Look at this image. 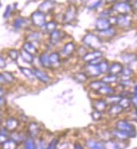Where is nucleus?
<instances>
[{
    "label": "nucleus",
    "mask_w": 137,
    "mask_h": 149,
    "mask_svg": "<svg viewBox=\"0 0 137 149\" xmlns=\"http://www.w3.org/2000/svg\"><path fill=\"white\" fill-rule=\"evenodd\" d=\"M124 66V65L121 62H119V61L112 62L111 64H110V67H109L108 74L119 76L120 74H121V72H122V70H123Z\"/></svg>",
    "instance_id": "18"
},
{
    "label": "nucleus",
    "mask_w": 137,
    "mask_h": 149,
    "mask_svg": "<svg viewBox=\"0 0 137 149\" xmlns=\"http://www.w3.org/2000/svg\"><path fill=\"white\" fill-rule=\"evenodd\" d=\"M43 33L41 31H31L30 32L29 34L26 35L25 37V41H30V42H32V43H40L42 40V35Z\"/></svg>",
    "instance_id": "28"
},
{
    "label": "nucleus",
    "mask_w": 137,
    "mask_h": 149,
    "mask_svg": "<svg viewBox=\"0 0 137 149\" xmlns=\"http://www.w3.org/2000/svg\"><path fill=\"white\" fill-rule=\"evenodd\" d=\"M56 3L54 0H45L41 3L38 7V10L46 14H50L55 8Z\"/></svg>",
    "instance_id": "15"
},
{
    "label": "nucleus",
    "mask_w": 137,
    "mask_h": 149,
    "mask_svg": "<svg viewBox=\"0 0 137 149\" xmlns=\"http://www.w3.org/2000/svg\"><path fill=\"white\" fill-rule=\"evenodd\" d=\"M103 0H97L95 2H93L91 5H89V8L90 10H95L103 4Z\"/></svg>",
    "instance_id": "47"
},
{
    "label": "nucleus",
    "mask_w": 137,
    "mask_h": 149,
    "mask_svg": "<svg viewBox=\"0 0 137 149\" xmlns=\"http://www.w3.org/2000/svg\"><path fill=\"white\" fill-rule=\"evenodd\" d=\"M115 128L126 132L130 138L132 137H136V127L127 120L124 119H120L115 123Z\"/></svg>",
    "instance_id": "3"
},
{
    "label": "nucleus",
    "mask_w": 137,
    "mask_h": 149,
    "mask_svg": "<svg viewBox=\"0 0 137 149\" xmlns=\"http://www.w3.org/2000/svg\"><path fill=\"white\" fill-rule=\"evenodd\" d=\"M85 146L88 149H105L104 142L103 141H98L93 138H89L85 142Z\"/></svg>",
    "instance_id": "24"
},
{
    "label": "nucleus",
    "mask_w": 137,
    "mask_h": 149,
    "mask_svg": "<svg viewBox=\"0 0 137 149\" xmlns=\"http://www.w3.org/2000/svg\"><path fill=\"white\" fill-rule=\"evenodd\" d=\"M41 128L40 127V125L35 122H31L29 123L27 127V135L28 136L31 138H38L39 135L41 133Z\"/></svg>",
    "instance_id": "14"
},
{
    "label": "nucleus",
    "mask_w": 137,
    "mask_h": 149,
    "mask_svg": "<svg viewBox=\"0 0 137 149\" xmlns=\"http://www.w3.org/2000/svg\"><path fill=\"white\" fill-rule=\"evenodd\" d=\"M1 74H2L4 81H5L6 85H12L16 81V78H15L14 74L12 72H10V71H6L5 70V71L1 72Z\"/></svg>",
    "instance_id": "37"
},
{
    "label": "nucleus",
    "mask_w": 137,
    "mask_h": 149,
    "mask_svg": "<svg viewBox=\"0 0 137 149\" xmlns=\"http://www.w3.org/2000/svg\"><path fill=\"white\" fill-rule=\"evenodd\" d=\"M28 137L27 133L21 132V131H14L9 132V138L14 140V142H17L18 144L20 143H24V142L26 140V138Z\"/></svg>",
    "instance_id": "16"
},
{
    "label": "nucleus",
    "mask_w": 137,
    "mask_h": 149,
    "mask_svg": "<svg viewBox=\"0 0 137 149\" xmlns=\"http://www.w3.org/2000/svg\"><path fill=\"white\" fill-rule=\"evenodd\" d=\"M5 95V90L4 88V86H0V97H4Z\"/></svg>",
    "instance_id": "54"
},
{
    "label": "nucleus",
    "mask_w": 137,
    "mask_h": 149,
    "mask_svg": "<svg viewBox=\"0 0 137 149\" xmlns=\"http://www.w3.org/2000/svg\"><path fill=\"white\" fill-rule=\"evenodd\" d=\"M115 15H127L133 12V5L129 1H118L110 8Z\"/></svg>",
    "instance_id": "2"
},
{
    "label": "nucleus",
    "mask_w": 137,
    "mask_h": 149,
    "mask_svg": "<svg viewBox=\"0 0 137 149\" xmlns=\"http://www.w3.org/2000/svg\"><path fill=\"white\" fill-rule=\"evenodd\" d=\"M103 53L100 49L97 50H90L88 51L86 54L83 55L82 60L85 64H94L98 65L99 61L103 59Z\"/></svg>",
    "instance_id": "4"
},
{
    "label": "nucleus",
    "mask_w": 137,
    "mask_h": 149,
    "mask_svg": "<svg viewBox=\"0 0 137 149\" xmlns=\"http://www.w3.org/2000/svg\"><path fill=\"white\" fill-rule=\"evenodd\" d=\"M59 140L58 138H52L46 146V149H59Z\"/></svg>",
    "instance_id": "45"
},
{
    "label": "nucleus",
    "mask_w": 137,
    "mask_h": 149,
    "mask_svg": "<svg viewBox=\"0 0 137 149\" xmlns=\"http://www.w3.org/2000/svg\"><path fill=\"white\" fill-rule=\"evenodd\" d=\"M23 144L24 146L22 149H36V142L34 138H31L30 136H28Z\"/></svg>",
    "instance_id": "42"
},
{
    "label": "nucleus",
    "mask_w": 137,
    "mask_h": 149,
    "mask_svg": "<svg viewBox=\"0 0 137 149\" xmlns=\"http://www.w3.org/2000/svg\"><path fill=\"white\" fill-rule=\"evenodd\" d=\"M77 8L74 5H69L68 7L66 8L63 17H62V21L65 24H71L73 23L77 19Z\"/></svg>",
    "instance_id": "8"
},
{
    "label": "nucleus",
    "mask_w": 137,
    "mask_h": 149,
    "mask_svg": "<svg viewBox=\"0 0 137 149\" xmlns=\"http://www.w3.org/2000/svg\"><path fill=\"white\" fill-rule=\"evenodd\" d=\"M112 15H114V14H113L111 8H106V9H103L102 12H100V14H99V18L110 19Z\"/></svg>",
    "instance_id": "46"
},
{
    "label": "nucleus",
    "mask_w": 137,
    "mask_h": 149,
    "mask_svg": "<svg viewBox=\"0 0 137 149\" xmlns=\"http://www.w3.org/2000/svg\"><path fill=\"white\" fill-rule=\"evenodd\" d=\"M119 76L114 75V74H106L103 75V78H102L101 80H102V81L104 82L105 84H107V85H110V86H111L112 84L118 83V81H119Z\"/></svg>",
    "instance_id": "35"
},
{
    "label": "nucleus",
    "mask_w": 137,
    "mask_h": 149,
    "mask_svg": "<svg viewBox=\"0 0 137 149\" xmlns=\"http://www.w3.org/2000/svg\"><path fill=\"white\" fill-rule=\"evenodd\" d=\"M132 93H133V95L137 96V85L136 86H134V87H133V91H132Z\"/></svg>",
    "instance_id": "56"
},
{
    "label": "nucleus",
    "mask_w": 137,
    "mask_h": 149,
    "mask_svg": "<svg viewBox=\"0 0 137 149\" xmlns=\"http://www.w3.org/2000/svg\"><path fill=\"white\" fill-rule=\"evenodd\" d=\"M7 55L11 61L16 62V61L20 59V49H9L8 50Z\"/></svg>",
    "instance_id": "39"
},
{
    "label": "nucleus",
    "mask_w": 137,
    "mask_h": 149,
    "mask_svg": "<svg viewBox=\"0 0 137 149\" xmlns=\"http://www.w3.org/2000/svg\"><path fill=\"white\" fill-rule=\"evenodd\" d=\"M49 57H50V62L51 65V70H58L62 67L63 60L60 52L57 50H52L49 53Z\"/></svg>",
    "instance_id": "10"
},
{
    "label": "nucleus",
    "mask_w": 137,
    "mask_h": 149,
    "mask_svg": "<svg viewBox=\"0 0 137 149\" xmlns=\"http://www.w3.org/2000/svg\"><path fill=\"white\" fill-rule=\"evenodd\" d=\"M105 83L102 81V80H93V81H91L89 83V88L94 91V92H97L99 89L101 88L104 85Z\"/></svg>",
    "instance_id": "38"
},
{
    "label": "nucleus",
    "mask_w": 137,
    "mask_h": 149,
    "mask_svg": "<svg viewBox=\"0 0 137 149\" xmlns=\"http://www.w3.org/2000/svg\"><path fill=\"white\" fill-rule=\"evenodd\" d=\"M73 149H85V148H84V147L82 146L81 143H79V142H76L75 144H74V146H73Z\"/></svg>",
    "instance_id": "52"
},
{
    "label": "nucleus",
    "mask_w": 137,
    "mask_h": 149,
    "mask_svg": "<svg viewBox=\"0 0 137 149\" xmlns=\"http://www.w3.org/2000/svg\"><path fill=\"white\" fill-rule=\"evenodd\" d=\"M119 104L123 107L124 110L130 108L131 106H132L130 97H121V99H120V101L119 102Z\"/></svg>",
    "instance_id": "44"
},
{
    "label": "nucleus",
    "mask_w": 137,
    "mask_h": 149,
    "mask_svg": "<svg viewBox=\"0 0 137 149\" xmlns=\"http://www.w3.org/2000/svg\"><path fill=\"white\" fill-rule=\"evenodd\" d=\"M103 142H104L105 149H124V147L122 146V144L126 142H119L114 138H110Z\"/></svg>",
    "instance_id": "23"
},
{
    "label": "nucleus",
    "mask_w": 137,
    "mask_h": 149,
    "mask_svg": "<svg viewBox=\"0 0 137 149\" xmlns=\"http://www.w3.org/2000/svg\"><path fill=\"white\" fill-rule=\"evenodd\" d=\"M110 27H113L110 24L109 19H103V18H98L95 22V29L98 32L104 31Z\"/></svg>",
    "instance_id": "17"
},
{
    "label": "nucleus",
    "mask_w": 137,
    "mask_h": 149,
    "mask_svg": "<svg viewBox=\"0 0 137 149\" xmlns=\"http://www.w3.org/2000/svg\"><path fill=\"white\" fill-rule=\"evenodd\" d=\"M121 95H119V93H115L113 95H110L109 96L104 97L105 101L107 102V104L110 106V105H114V104H119V102L121 99Z\"/></svg>",
    "instance_id": "36"
},
{
    "label": "nucleus",
    "mask_w": 137,
    "mask_h": 149,
    "mask_svg": "<svg viewBox=\"0 0 137 149\" xmlns=\"http://www.w3.org/2000/svg\"><path fill=\"white\" fill-rule=\"evenodd\" d=\"M1 112H2V108L0 107V115H1Z\"/></svg>",
    "instance_id": "61"
},
{
    "label": "nucleus",
    "mask_w": 137,
    "mask_h": 149,
    "mask_svg": "<svg viewBox=\"0 0 137 149\" xmlns=\"http://www.w3.org/2000/svg\"><path fill=\"white\" fill-rule=\"evenodd\" d=\"M33 70L35 75V79L40 83L43 85H49L51 83V77L46 70L38 67H33Z\"/></svg>",
    "instance_id": "9"
},
{
    "label": "nucleus",
    "mask_w": 137,
    "mask_h": 149,
    "mask_svg": "<svg viewBox=\"0 0 137 149\" xmlns=\"http://www.w3.org/2000/svg\"><path fill=\"white\" fill-rule=\"evenodd\" d=\"M5 104H6V100H5L4 96V97H0V107L2 108Z\"/></svg>",
    "instance_id": "53"
},
{
    "label": "nucleus",
    "mask_w": 137,
    "mask_h": 149,
    "mask_svg": "<svg viewBox=\"0 0 137 149\" xmlns=\"http://www.w3.org/2000/svg\"><path fill=\"white\" fill-rule=\"evenodd\" d=\"M120 58L126 65H130V64L137 61L136 54L134 53H124L120 55Z\"/></svg>",
    "instance_id": "34"
},
{
    "label": "nucleus",
    "mask_w": 137,
    "mask_h": 149,
    "mask_svg": "<svg viewBox=\"0 0 137 149\" xmlns=\"http://www.w3.org/2000/svg\"><path fill=\"white\" fill-rule=\"evenodd\" d=\"M83 71L88 74L89 79H97L102 74L98 65L94 64H85L83 65Z\"/></svg>",
    "instance_id": "11"
},
{
    "label": "nucleus",
    "mask_w": 137,
    "mask_h": 149,
    "mask_svg": "<svg viewBox=\"0 0 137 149\" xmlns=\"http://www.w3.org/2000/svg\"><path fill=\"white\" fill-rule=\"evenodd\" d=\"M1 123H2V116L0 115V125H1Z\"/></svg>",
    "instance_id": "60"
},
{
    "label": "nucleus",
    "mask_w": 137,
    "mask_h": 149,
    "mask_svg": "<svg viewBox=\"0 0 137 149\" xmlns=\"http://www.w3.org/2000/svg\"><path fill=\"white\" fill-rule=\"evenodd\" d=\"M135 115L137 116V108H135Z\"/></svg>",
    "instance_id": "59"
},
{
    "label": "nucleus",
    "mask_w": 137,
    "mask_h": 149,
    "mask_svg": "<svg viewBox=\"0 0 137 149\" xmlns=\"http://www.w3.org/2000/svg\"><path fill=\"white\" fill-rule=\"evenodd\" d=\"M110 134H111L112 138L115 139L117 141H119V142H127L130 139V136L126 132L119 131V130H118L116 128L112 130Z\"/></svg>",
    "instance_id": "20"
},
{
    "label": "nucleus",
    "mask_w": 137,
    "mask_h": 149,
    "mask_svg": "<svg viewBox=\"0 0 137 149\" xmlns=\"http://www.w3.org/2000/svg\"><path fill=\"white\" fill-rule=\"evenodd\" d=\"M20 58H21V60L24 61L25 63L29 64V65H33L34 64L35 56H34L33 54L28 53L27 51H25L23 49H20Z\"/></svg>",
    "instance_id": "32"
},
{
    "label": "nucleus",
    "mask_w": 137,
    "mask_h": 149,
    "mask_svg": "<svg viewBox=\"0 0 137 149\" xmlns=\"http://www.w3.org/2000/svg\"><path fill=\"white\" fill-rule=\"evenodd\" d=\"M130 100H131V104H132V106H134L135 108H137V96L132 95V96L130 97Z\"/></svg>",
    "instance_id": "51"
},
{
    "label": "nucleus",
    "mask_w": 137,
    "mask_h": 149,
    "mask_svg": "<svg viewBox=\"0 0 137 149\" xmlns=\"http://www.w3.org/2000/svg\"><path fill=\"white\" fill-rule=\"evenodd\" d=\"M107 3H112V4H114V3H117L119 0H104Z\"/></svg>",
    "instance_id": "57"
},
{
    "label": "nucleus",
    "mask_w": 137,
    "mask_h": 149,
    "mask_svg": "<svg viewBox=\"0 0 137 149\" xmlns=\"http://www.w3.org/2000/svg\"><path fill=\"white\" fill-rule=\"evenodd\" d=\"M23 49H25V51H27L28 53L33 54L34 56H37L39 54V49L35 45V44L30 42V41H25L22 45V48Z\"/></svg>",
    "instance_id": "22"
},
{
    "label": "nucleus",
    "mask_w": 137,
    "mask_h": 149,
    "mask_svg": "<svg viewBox=\"0 0 137 149\" xmlns=\"http://www.w3.org/2000/svg\"><path fill=\"white\" fill-rule=\"evenodd\" d=\"M77 45L74 41H67L66 42L62 47L60 49V54L62 55V60L63 59H70L72 58L74 54H76L77 51Z\"/></svg>",
    "instance_id": "5"
},
{
    "label": "nucleus",
    "mask_w": 137,
    "mask_h": 149,
    "mask_svg": "<svg viewBox=\"0 0 137 149\" xmlns=\"http://www.w3.org/2000/svg\"><path fill=\"white\" fill-rule=\"evenodd\" d=\"M72 79L78 83L84 84V83H87L89 81V77L88 76V74L82 70V71H77L75 73H73L72 74Z\"/></svg>",
    "instance_id": "31"
},
{
    "label": "nucleus",
    "mask_w": 137,
    "mask_h": 149,
    "mask_svg": "<svg viewBox=\"0 0 137 149\" xmlns=\"http://www.w3.org/2000/svg\"><path fill=\"white\" fill-rule=\"evenodd\" d=\"M96 93L99 95H102L103 97H106V96H109V95L116 93V89L110 85L104 84L103 86L97 91Z\"/></svg>",
    "instance_id": "26"
},
{
    "label": "nucleus",
    "mask_w": 137,
    "mask_h": 149,
    "mask_svg": "<svg viewBox=\"0 0 137 149\" xmlns=\"http://www.w3.org/2000/svg\"><path fill=\"white\" fill-rule=\"evenodd\" d=\"M83 45L91 50H97L100 49L103 46V40L99 38L98 34L93 33H88L86 34L82 40Z\"/></svg>",
    "instance_id": "1"
},
{
    "label": "nucleus",
    "mask_w": 137,
    "mask_h": 149,
    "mask_svg": "<svg viewBox=\"0 0 137 149\" xmlns=\"http://www.w3.org/2000/svg\"><path fill=\"white\" fill-rule=\"evenodd\" d=\"M48 35L49 45L53 47V46H56L58 44H60L66 38L67 34H66L65 31H63L60 29H56L55 31H53L52 33H51Z\"/></svg>",
    "instance_id": "7"
},
{
    "label": "nucleus",
    "mask_w": 137,
    "mask_h": 149,
    "mask_svg": "<svg viewBox=\"0 0 137 149\" xmlns=\"http://www.w3.org/2000/svg\"><path fill=\"white\" fill-rule=\"evenodd\" d=\"M124 110L123 107L119 105V104H114V105H110V107L107 109V112L110 116L111 117H116L118 116H119Z\"/></svg>",
    "instance_id": "27"
},
{
    "label": "nucleus",
    "mask_w": 137,
    "mask_h": 149,
    "mask_svg": "<svg viewBox=\"0 0 137 149\" xmlns=\"http://www.w3.org/2000/svg\"><path fill=\"white\" fill-rule=\"evenodd\" d=\"M18 147H19V144L10 138H8V140H6L1 145V148L2 149H17Z\"/></svg>",
    "instance_id": "40"
},
{
    "label": "nucleus",
    "mask_w": 137,
    "mask_h": 149,
    "mask_svg": "<svg viewBox=\"0 0 137 149\" xmlns=\"http://www.w3.org/2000/svg\"><path fill=\"white\" fill-rule=\"evenodd\" d=\"M117 34L116 29H115V27H110V29L104 30V31H101L98 32V36L99 38L103 41H108L110 40L111 39H113Z\"/></svg>",
    "instance_id": "19"
},
{
    "label": "nucleus",
    "mask_w": 137,
    "mask_h": 149,
    "mask_svg": "<svg viewBox=\"0 0 137 149\" xmlns=\"http://www.w3.org/2000/svg\"><path fill=\"white\" fill-rule=\"evenodd\" d=\"M92 117L94 121H99L101 120V118L103 117V113L100 112V111H93V113H92Z\"/></svg>",
    "instance_id": "48"
},
{
    "label": "nucleus",
    "mask_w": 137,
    "mask_h": 149,
    "mask_svg": "<svg viewBox=\"0 0 137 149\" xmlns=\"http://www.w3.org/2000/svg\"><path fill=\"white\" fill-rule=\"evenodd\" d=\"M93 110L103 113V112L107 111V109L109 107V105L107 104L105 99L99 98V99H96L93 102Z\"/></svg>",
    "instance_id": "21"
},
{
    "label": "nucleus",
    "mask_w": 137,
    "mask_h": 149,
    "mask_svg": "<svg viewBox=\"0 0 137 149\" xmlns=\"http://www.w3.org/2000/svg\"><path fill=\"white\" fill-rule=\"evenodd\" d=\"M5 85H6V83H5V81H4V77H3L2 74L0 73V86H5Z\"/></svg>",
    "instance_id": "55"
},
{
    "label": "nucleus",
    "mask_w": 137,
    "mask_h": 149,
    "mask_svg": "<svg viewBox=\"0 0 137 149\" xmlns=\"http://www.w3.org/2000/svg\"><path fill=\"white\" fill-rule=\"evenodd\" d=\"M136 56H137V54H136Z\"/></svg>",
    "instance_id": "63"
},
{
    "label": "nucleus",
    "mask_w": 137,
    "mask_h": 149,
    "mask_svg": "<svg viewBox=\"0 0 137 149\" xmlns=\"http://www.w3.org/2000/svg\"><path fill=\"white\" fill-rule=\"evenodd\" d=\"M12 10H13V8L11 5H8L6 8H5V11L4 12V15H3V17L4 18V19H8L11 14H12Z\"/></svg>",
    "instance_id": "49"
},
{
    "label": "nucleus",
    "mask_w": 137,
    "mask_h": 149,
    "mask_svg": "<svg viewBox=\"0 0 137 149\" xmlns=\"http://www.w3.org/2000/svg\"><path fill=\"white\" fill-rule=\"evenodd\" d=\"M0 6H1V2H0Z\"/></svg>",
    "instance_id": "62"
},
{
    "label": "nucleus",
    "mask_w": 137,
    "mask_h": 149,
    "mask_svg": "<svg viewBox=\"0 0 137 149\" xmlns=\"http://www.w3.org/2000/svg\"><path fill=\"white\" fill-rule=\"evenodd\" d=\"M19 69H20V71L21 72V74H23L25 78H27L29 81H34L36 80L33 68L31 69V68L26 67V66H20Z\"/></svg>",
    "instance_id": "30"
},
{
    "label": "nucleus",
    "mask_w": 137,
    "mask_h": 149,
    "mask_svg": "<svg viewBox=\"0 0 137 149\" xmlns=\"http://www.w3.org/2000/svg\"><path fill=\"white\" fill-rule=\"evenodd\" d=\"M38 61L41 68H43L46 70H51V65L50 62V57H49V52L45 50L42 51L37 55Z\"/></svg>",
    "instance_id": "12"
},
{
    "label": "nucleus",
    "mask_w": 137,
    "mask_h": 149,
    "mask_svg": "<svg viewBox=\"0 0 137 149\" xmlns=\"http://www.w3.org/2000/svg\"><path fill=\"white\" fill-rule=\"evenodd\" d=\"M6 67H7V61L2 54H0V70H4Z\"/></svg>",
    "instance_id": "50"
},
{
    "label": "nucleus",
    "mask_w": 137,
    "mask_h": 149,
    "mask_svg": "<svg viewBox=\"0 0 137 149\" xmlns=\"http://www.w3.org/2000/svg\"><path fill=\"white\" fill-rule=\"evenodd\" d=\"M57 22L55 20H50L46 23V24L41 28V29L42 30L43 34H50L52 33L53 31H55L56 29H57Z\"/></svg>",
    "instance_id": "29"
},
{
    "label": "nucleus",
    "mask_w": 137,
    "mask_h": 149,
    "mask_svg": "<svg viewBox=\"0 0 137 149\" xmlns=\"http://www.w3.org/2000/svg\"><path fill=\"white\" fill-rule=\"evenodd\" d=\"M99 70L101 71V74H108V71H109V67H110V62L107 61V60H104L102 59L101 61H99V63L98 64Z\"/></svg>",
    "instance_id": "41"
},
{
    "label": "nucleus",
    "mask_w": 137,
    "mask_h": 149,
    "mask_svg": "<svg viewBox=\"0 0 137 149\" xmlns=\"http://www.w3.org/2000/svg\"><path fill=\"white\" fill-rule=\"evenodd\" d=\"M30 24L32 25H34V27L41 29L47 22L46 21V14L37 9L36 11H34L30 14Z\"/></svg>",
    "instance_id": "6"
},
{
    "label": "nucleus",
    "mask_w": 137,
    "mask_h": 149,
    "mask_svg": "<svg viewBox=\"0 0 137 149\" xmlns=\"http://www.w3.org/2000/svg\"><path fill=\"white\" fill-rule=\"evenodd\" d=\"M19 127H20V121H19V119H17L15 117H8V118L6 119V121H5V127L7 128V130L9 132L16 131Z\"/></svg>",
    "instance_id": "25"
},
{
    "label": "nucleus",
    "mask_w": 137,
    "mask_h": 149,
    "mask_svg": "<svg viewBox=\"0 0 137 149\" xmlns=\"http://www.w3.org/2000/svg\"><path fill=\"white\" fill-rule=\"evenodd\" d=\"M117 23L116 26L120 29H128L132 25V19L130 17V14L127 15H116Z\"/></svg>",
    "instance_id": "13"
},
{
    "label": "nucleus",
    "mask_w": 137,
    "mask_h": 149,
    "mask_svg": "<svg viewBox=\"0 0 137 149\" xmlns=\"http://www.w3.org/2000/svg\"><path fill=\"white\" fill-rule=\"evenodd\" d=\"M133 74H134V70L130 67V65H126V66H124L123 70H122L121 74L119 75V77H123V78H131Z\"/></svg>",
    "instance_id": "43"
},
{
    "label": "nucleus",
    "mask_w": 137,
    "mask_h": 149,
    "mask_svg": "<svg viewBox=\"0 0 137 149\" xmlns=\"http://www.w3.org/2000/svg\"><path fill=\"white\" fill-rule=\"evenodd\" d=\"M132 5H133V9L137 11V0L136 1H135V2L132 3Z\"/></svg>",
    "instance_id": "58"
},
{
    "label": "nucleus",
    "mask_w": 137,
    "mask_h": 149,
    "mask_svg": "<svg viewBox=\"0 0 137 149\" xmlns=\"http://www.w3.org/2000/svg\"><path fill=\"white\" fill-rule=\"evenodd\" d=\"M27 24L28 20L25 18L19 16V17H16L13 21V28L16 30H20L21 29L25 27Z\"/></svg>",
    "instance_id": "33"
}]
</instances>
